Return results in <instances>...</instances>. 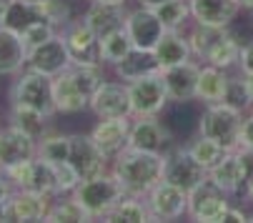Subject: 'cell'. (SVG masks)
I'll return each instance as SVG.
<instances>
[{"label":"cell","instance_id":"1","mask_svg":"<svg viewBox=\"0 0 253 223\" xmlns=\"http://www.w3.org/2000/svg\"><path fill=\"white\" fill-rule=\"evenodd\" d=\"M105 81L103 65L95 63H70L53 78V100L58 113H81L90 108V98Z\"/></svg>","mask_w":253,"mask_h":223},{"label":"cell","instance_id":"2","mask_svg":"<svg viewBox=\"0 0 253 223\" xmlns=\"http://www.w3.org/2000/svg\"><path fill=\"white\" fill-rule=\"evenodd\" d=\"M163 163L166 153H148L138 148H126L113 158V173L121 180L128 196H146L158 180H163Z\"/></svg>","mask_w":253,"mask_h":223},{"label":"cell","instance_id":"3","mask_svg":"<svg viewBox=\"0 0 253 223\" xmlns=\"http://www.w3.org/2000/svg\"><path fill=\"white\" fill-rule=\"evenodd\" d=\"M73 196L90 213V218H103L105 213H111L128 193H126V188L121 185V180L116 178L113 171H103V173H95L90 178H83L78 183V188L73 191Z\"/></svg>","mask_w":253,"mask_h":223},{"label":"cell","instance_id":"4","mask_svg":"<svg viewBox=\"0 0 253 223\" xmlns=\"http://www.w3.org/2000/svg\"><path fill=\"white\" fill-rule=\"evenodd\" d=\"M10 103L41 110L43 116L53 118L58 113L55 100H53V78L43 76L38 70H30V68L20 70L13 88H10Z\"/></svg>","mask_w":253,"mask_h":223},{"label":"cell","instance_id":"5","mask_svg":"<svg viewBox=\"0 0 253 223\" xmlns=\"http://www.w3.org/2000/svg\"><path fill=\"white\" fill-rule=\"evenodd\" d=\"M243 118L246 116L241 110L228 103H208L201 116L198 131L201 135H208L233 151V148H238V133H241Z\"/></svg>","mask_w":253,"mask_h":223},{"label":"cell","instance_id":"6","mask_svg":"<svg viewBox=\"0 0 253 223\" xmlns=\"http://www.w3.org/2000/svg\"><path fill=\"white\" fill-rule=\"evenodd\" d=\"M130 90V108H133V118H153L161 116L170 95L163 81V73H151V76H143L138 81L128 83Z\"/></svg>","mask_w":253,"mask_h":223},{"label":"cell","instance_id":"7","mask_svg":"<svg viewBox=\"0 0 253 223\" xmlns=\"http://www.w3.org/2000/svg\"><path fill=\"white\" fill-rule=\"evenodd\" d=\"M228 208H231L228 193L221 185H215L211 178H206L188 193L186 216L191 221H198V223H221Z\"/></svg>","mask_w":253,"mask_h":223},{"label":"cell","instance_id":"8","mask_svg":"<svg viewBox=\"0 0 253 223\" xmlns=\"http://www.w3.org/2000/svg\"><path fill=\"white\" fill-rule=\"evenodd\" d=\"M251 161H253L251 153L241 151V148H233L213 171H208V178L215 185H221L228 196H236V193L246 191V183L253 176V163Z\"/></svg>","mask_w":253,"mask_h":223},{"label":"cell","instance_id":"9","mask_svg":"<svg viewBox=\"0 0 253 223\" xmlns=\"http://www.w3.org/2000/svg\"><path fill=\"white\" fill-rule=\"evenodd\" d=\"M208 178V171L191 156L188 148H173L166 153V163H163V180L173 183L175 188L191 193L201 180Z\"/></svg>","mask_w":253,"mask_h":223},{"label":"cell","instance_id":"10","mask_svg":"<svg viewBox=\"0 0 253 223\" xmlns=\"http://www.w3.org/2000/svg\"><path fill=\"white\" fill-rule=\"evenodd\" d=\"M5 173L13 180L15 188L55 196V166L38 158V156L30 158V161H23L13 168H5Z\"/></svg>","mask_w":253,"mask_h":223},{"label":"cell","instance_id":"11","mask_svg":"<svg viewBox=\"0 0 253 223\" xmlns=\"http://www.w3.org/2000/svg\"><path fill=\"white\" fill-rule=\"evenodd\" d=\"M90 110L98 118H133L130 90L126 81H103L90 98Z\"/></svg>","mask_w":253,"mask_h":223},{"label":"cell","instance_id":"12","mask_svg":"<svg viewBox=\"0 0 253 223\" xmlns=\"http://www.w3.org/2000/svg\"><path fill=\"white\" fill-rule=\"evenodd\" d=\"M143 198L151 208L153 221H178L188 211V193L175 188L168 180H158Z\"/></svg>","mask_w":253,"mask_h":223},{"label":"cell","instance_id":"13","mask_svg":"<svg viewBox=\"0 0 253 223\" xmlns=\"http://www.w3.org/2000/svg\"><path fill=\"white\" fill-rule=\"evenodd\" d=\"M70 63H73V58H70V50H68V45L63 41V35L55 33L53 38H48L45 43L28 50V65L25 68L55 78L58 73H63Z\"/></svg>","mask_w":253,"mask_h":223},{"label":"cell","instance_id":"14","mask_svg":"<svg viewBox=\"0 0 253 223\" xmlns=\"http://www.w3.org/2000/svg\"><path fill=\"white\" fill-rule=\"evenodd\" d=\"M126 33L133 43V48H143V50H153L156 43L163 38V23L156 15L153 8H143L138 5L135 10H130L126 15Z\"/></svg>","mask_w":253,"mask_h":223},{"label":"cell","instance_id":"15","mask_svg":"<svg viewBox=\"0 0 253 223\" xmlns=\"http://www.w3.org/2000/svg\"><path fill=\"white\" fill-rule=\"evenodd\" d=\"M130 126H133V118H98L95 128L90 131V138L98 145V151L108 161H113L118 153H123L128 148Z\"/></svg>","mask_w":253,"mask_h":223},{"label":"cell","instance_id":"16","mask_svg":"<svg viewBox=\"0 0 253 223\" xmlns=\"http://www.w3.org/2000/svg\"><path fill=\"white\" fill-rule=\"evenodd\" d=\"M60 35H63L68 50H70L73 63H95V65H103L100 63V55H98V35L90 30V25L85 23V18L70 20L60 30Z\"/></svg>","mask_w":253,"mask_h":223},{"label":"cell","instance_id":"17","mask_svg":"<svg viewBox=\"0 0 253 223\" xmlns=\"http://www.w3.org/2000/svg\"><path fill=\"white\" fill-rule=\"evenodd\" d=\"M35 156H38V138L15 128L13 123L8 128H0V168L3 171Z\"/></svg>","mask_w":253,"mask_h":223},{"label":"cell","instance_id":"18","mask_svg":"<svg viewBox=\"0 0 253 223\" xmlns=\"http://www.w3.org/2000/svg\"><path fill=\"white\" fill-rule=\"evenodd\" d=\"M163 81L168 88L170 100L175 103H186L196 98V88H198V73H201V63H196L193 58L186 63H178L170 68H163Z\"/></svg>","mask_w":253,"mask_h":223},{"label":"cell","instance_id":"19","mask_svg":"<svg viewBox=\"0 0 253 223\" xmlns=\"http://www.w3.org/2000/svg\"><path fill=\"white\" fill-rule=\"evenodd\" d=\"M168 140H170V135H168L166 126L158 121V116H153V118H133L130 138H128L130 148L148 151V153H166Z\"/></svg>","mask_w":253,"mask_h":223},{"label":"cell","instance_id":"20","mask_svg":"<svg viewBox=\"0 0 253 223\" xmlns=\"http://www.w3.org/2000/svg\"><path fill=\"white\" fill-rule=\"evenodd\" d=\"M68 161L73 163V168L81 173V178H90L95 173H103L105 166H108V158L98 151L93 138L83 135V133L70 135V158Z\"/></svg>","mask_w":253,"mask_h":223},{"label":"cell","instance_id":"21","mask_svg":"<svg viewBox=\"0 0 253 223\" xmlns=\"http://www.w3.org/2000/svg\"><path fill=\"white\" fill-rule=\"evenodd\" d=\"M50 198L53 196L15 188L8 201V216H10V221H45L48 211L53 206Z\"/></svg>","mask_w":253,"mask_h":223},{"label":"cell","instance_id":"22","mask_svg":"<svg viewBox=\"0 0 253 223\" xmlns=\"http://www.w3.org/2000/svg\"><path fill=\"white\" fill-rule=\"evenodd\" d=\"M241 13L238 0H191V15L198 25L228 28Z\"/></svg>","mask_w":253,"mask_h":223},{"label":"cell","instance_id":"23","mask_svg":"<svg viewBox=\"0 0 253 223\" xmlns=\"http://www.w3.org/2000/svg\"><path fill=\"white\" fill-rule=\"evenodd\" d=\"M28 65V45L18 33L0 25V76H18Z\"/></svg>","mask_w":253,"mask_h":223},{"label":"cell","instance_id":"24","mask_svg":"<svg viewBox=\"0 0 253 223\" xmlns=\"http://www.w3.org/2000/svg\"><path fill=\"white\" fill-rule=\"evenodd\" d=\"M153 53H156V60H158L161 70L170 68V65H178V63H186V60L193 58L188 35H183L180 30H166L163 38L156 43Z\"/></svg>","mask_w":253,"mask_h":223},{"label":"cell","instance_id":"25","mask_svg":"<svg viewBox=\"0 0 253 223\" xmlns=\"http://www.w3.org/2000/svg\"><path fill=\"white\" fill-rule=\"evenodd\" d=\"M113 70H116V76H118L121 81L130 83V81H138V78H143V76H151V73H161V65H158L153 50L130 48V53H128L123 60H118V63L113 65Z\"/></svg>","mask_w":253,"mask_h":223},{"label":"cell","instance_id":"26","mask_svg":"<svg viewBox=\"0 0 253 223\" xmlns=\"http://www.w3.org/2000/svg\"><path fill=\"white\" fill-rule=\"evenodd\" d=\"M126 10L123 8H116V5H103V3H95V0H90V5L85 10V23L90 25V30L98 35V38H103V35L113 33V30H121L126 28Z\"/></svg>","mask_w":253,"mask_h":223},{"label":"cell","instance_id":"27","mask_svg":"<svg viewBox=\"0 0 253 223\" xmlns=\"http://www.w3.org/2000/svg\"><path fill=\"white\" fill-rule=\"evenodd\" d=\"M45 20L38 3H30V0H8L5 3V13H3V20H0V25L23 35L30 25Z\"/></svg>","mask_w":253,"mask_h":223},{"label":"cell","instance_id":"28","mask_svg":"<svg viewBox=\"0 0 253 223\" xmlns=\"http://www.w3.org/2000/svg\"><path fill=\"white\" fill-rule=\"evenodd\" d=\"M228 73L223 68H215V65H208L203 63L201 65V73H198V88H196V98L203 100L206 105L208 103H221L223 95H226V88H228Z\"/></svg>","mask_w":253,"mask_h":223},{"label":"cell","instance_id":"29","mask_svg":"<svg viewBox=\"0 0 253 223\" xmlns=\"http://www.w3.org/2000/svg\"><path fill=\"white\" fill-rule=\"evenodd\" d=\"M130 48H133V43L128 38L126 28L113 30V33L103 35V38H98V55H100L103 65H116L118 60H123L130 53Z\"/></svg>","mask_w":253,"mask_h":223},{"label":"cell","instance_id":"30","mask_svg":"<svg viewBox=\"0 0 253 223\" xmlns=\"http://www.w3.org/2000/svg\"><path fill=\"white\" fill-rule=\"evenodd\" d=\"M188 151H191V156H193L206 171H213L215 166H218V163L228 156L231 148H226L223 143L213 140V138H208V135H198V138L188 145Z\"/></svg>","mask_w":253,"mask_h":223},{"label":"cell","instance_id":"31","mask_svg":"<svg viewBox=\"0 0 253 223\" xmlns=\"http://www.w3.org/2000/svg\"><path fill=\"white\" fill-rule=\"evenodd\" d=\"M48 116H43L41 110H33V108H25V105H18V103H10V123L25 133H30L33 138H43L45 135V128H48Z\"/></svg>","mask_w":253,"mask_h":223},{"label":"cell","instance_id":"32","mask_svg":"<svg viewBox=\"0 0 253 223\" xmlns=\"http://www.w3.org/2000/svg\"><path fill=\"white\" fill-rule=\"evenodd\" d=\"M100 221H130V223H146L153 221L151 208L146 203V198L140 196H126L111 213H105Z\"/></svg>","mask_w":253,"mask_h":223},{"label":"cell","instance_id":"33","mask_svg":"<svg viewBox=\"0 0 253 223\" xmlns=\"http://www.w3.org/2000/svg\"><path fill=\"white\" fill-rule=\"evenodd\" d=\"M153 10L161 18L166 30H180L188 20H193V15H191V0H166V3H161Z\"/></svg>","mask_w":253,"mask_h":223},{"label":"cell","instance_id":"34","mask_svg":"<svg viewBox=\"0 0 253 223\" xmlns=\"http://www.w3.org/2000/svg\"><path fill=\"white\" fill-rule=\"evenodd\" d=\"M38 158L58 166V163H65L70 158V135H60V133H53V135H43L38 138Z\"/></svg>","mask_w":253,"mask_h":223},{"label":"cell","instance_id":"35","mask_svg":"<svg viewBox=\"0 0 253 223\" xmlns=\"http://www.w3.org/2000/svg\"><path fill=\"white\" fill-rule=\"evenodd\" d=\"M238 58H241V43L236 41V35H226V38L215 45L208 55H206V60L203 63H208V65H215V68H223V70H231V68H236L238 65Z\"/></svg>","mask_w":253,"mask_h":223},{"label":"cell","instance_id":"36","mask_svg":"<svg viewBox=\"0 0 253 223\" xmlns=\"http://www.w3.org/2000/svg\"><path fill=\"white\" fill-rule=\"evenodd\" d=\"M45 221H76L78 223V221H93V218H90V213L81 206V201L73 193H68L65 198L53 201Z\"/></svg>","mask_w":253,"mask_h":223},{"label":"cell","instance_id":"37","mask_svg":"<svg viewBox=\"0 0 253 223\" xmlns=\"http://www.w3.org/2000/svg\"><path fill=\"white\" fill-rule=\"evenodd\" d=\"M38 8L43 13V18L53 25V28H65L73 20V10H70L68 0H38Z\"/></svg>","mask_w":253,"mask_h":223},{"label":"cell","instance_id":"38","mask_svg":"<svg viewBox=\"0 0 253 223\" xmlns=\"http://www.w3.org/2000/svg\"><path fill=\"white\" fill-rule=\"evenodd\" d=\"M221 103H228V105L238 108L241 113H246V110L253 108V95H251V90L243 81V73L238 78H228V88H226V95H223Z\"/></svg>","mask_w":253,"mask_h":223},{"label":"cell","instance_id":"39","mask_svg":"<svg viewBox=\"0 0 253 223\" xmlns=\"http://www.w3.org/2000/svg\"><path fill=\"white\" fill-rule=\"evenodd\" d=\"M81 173L73 168V163L65 161V163H58L55 166V196H68L78 188L81 183Z\"/></svg>","mask_w":253,"mask_h":223},{"label":"cell","instance_id":"40","mask_svg":"<svg viewBox=\"0 0 253 223\" xmlns=\"http://www.w3.org/2000/svg\"><path fill=\"white\" fill-rule=\"evenodd\" d=\"M55 35V28L48 23V20H41V23H35V25H30L20 38H23V43L28 45V50L30 48H35V45H41V43H45L48 38H53Z\"/></svg>","mask_w":253,"mask_h":223},{"label":"cell","instance_id":"41","mask_svg":"<svg viewBox=\"0 0 253 223\" xmlns=\"http://www.w3.org/2000/svg\"><path fill=\"white\" fill-rule=\"evenodd\" d=\"M238 148L253 156V110L243 118V126H241V133H238Z\"/></svg>","mask_w":253,"mask_h":223},{"label":"cell","instance_id":"42","mask_svg":"<svg viewBox=\"0 0 253 223\" xmlns=\"http://www.w3.org/2000/svg\"><path fill=\"white\" fill-rule=\"evenodd\" d=\"M241 73H253V41L241 45V58H238Z\"/></svg>","mask_w":253,"mask_h":223},{"label":"cell","instance_id":"43","mask_svg":"<svg viewBox=\"0 0 253 223\" xmlns=\"http://www.w3.org/2000/svg\"><path fill=\"white\" fill-rule=\"evenodd\" d=\"M13 191H15V185H13V180L8 178V173L0 168V201H8L10 196H13Z\"/></svg>","mask_w":253,"mask_h":223},{"label":"cell","instance_id":"44","mask_svg":"<svg viewBox=\"0 0 253 223\" xmlns=\"http://www.w3.org/2000/svg\"><path fill=\"white\" fill-rule=\"evenodd\" d=\"M223 221H251V216L243 211V208H236V206H231L228 211H226V216H223Z\"/></svg>","mask_w":253,"mask_h":223},{"label":"cell","instance_id":"45","mask_svg":"<svg viewBox=\"0 0 253 223\" xmlns=\"http://www.w3.org/2000/svg\"><path fill=\"white\" fill-rule=\"evenodd\" d=\"M138 5H143V8H158L161 3H166V0H135Z\"/></svg>","mask_w":253,"mask_h":223},{"label":"cell","instance_id":"46","mask_svg":"<svg viewBox=\"0 0 253 223\" xmlns=\"http://www.w3.org/2000/svg\"><path fill=\"white\" fill-rule=\"evenodd\" d=\"M95 3H103V5H116V8H126L128 0H95Z\"/></svg>","mask_w":253,"mask_h":223},{"label":"cell","instance_id":"47","mask_svg":"<svg viewBox=\"0 0 253 223\" xmlns=\"http://www.w3.org/2000/svg\"><path fill=\"white\" fill-rule=\"evenodd\" d=\"M8 201H0V221H10V216H8Z\"/></svg>","mask_w":253,"mask_h":223},{"label":"cell","instance_id":"48","mask_svg":"<svg viewBox=\"0 0 253 223\" xmlns=\"http://www.w3.org/2000/svg\"><path fill=\"white\" fill-rule=\"evenodd\" d=\"M243 193H246V201H251V203H253V176L248 178V183H246V191H243Z\"/></svg>","mask_w":253,"mask_h":223},{"label":"cell","instance_id":"49","mask_svg":"<svg viewBox=\"0 0 253 223\" xmlns=\"http://www.w3.org/2000/svg\"><path fill=\"white\" fill-rule=\"evenodd\" d=\"M243 81H246V86H248V90L253 95V73H243Z\"/></svg>","mask_w":253,"mask_h":223},{"label":"cell","instance_id":"50","mask_svg":"<svg viewBox=\"0 0 253 223\" xmlns=\"http://www.w3.org/2000/svg\"><path fill=\"white\" fill-rule=\"evenodd\" d=\"M241 3V8H246V10H253V0H238Z\"/></svg>","mask_w":253,"mask_h":223},{"label":"cell","instance_id":"51","mask_svg":"<svg viewBox=\"0 0 253 223\" xmlns=\"http://www.w3.org/2000/svg\"><path fill=\"white\" fill-rule=\"evenodd\" d=\"M5 3L8 0H0V20H3V13H5Z\"/></svg>","mask_w":253,"mask_h":223},{"label":"cell","instance_id":"52","mask_svg":"<svg viewBox=\"0 0 253 223\" xmlns=\"http://www.w3.org/2000/svg\"><path fill=\"white\" fill-rule=\"evenodd\" d=\"M30 3H38V0H30Z\"/></svg>","mask_w":253,"mask_h":223},{"label":"cell","instance_id":"53","mask_svg":"<svg viewBox=\"0 0 253 223\" xmlns=\"http://www.w3.org/2000/svg\"><path fill=\"white\" fill-rule=\"evenodd\" d=\"M251 221H253V213H251Z\"/></svg>","mask_w":253,"mask_h":223},{"label":"cell","instance_id":"54","mask_svg":"<svg viewBox=\"0 0 253 223\" xmlns=\"http://www.w3.org/2000/svg\"><path fill=\"white\" fill-rule=\"evenodd\" d=\"M251 110H253V108H251Z\"/></svg>","mask_w":253,"mask_h":223}]
</instances>
